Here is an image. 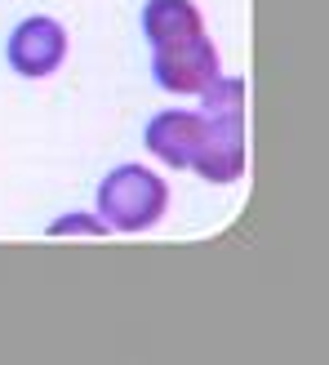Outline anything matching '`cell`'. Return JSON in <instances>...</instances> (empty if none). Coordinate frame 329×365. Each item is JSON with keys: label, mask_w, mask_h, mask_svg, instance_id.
Here are the masks:
<instances>
[{"label": "cell", "mask_w": 329, "mask_h": 365, "mask_svg": "<svg viewBox=\"0 0 329 365\" xmlns=\"http://www.w3.org/2000/svg\"><path fill=\"white\" fill-rule=\"evenodd\" d=\"M169 210V182L147 165H116L98 182V218L112 232H152Z\"/></svg>", "instance_id": "1"}, {"label": "cell", "mask_w": 329, "mask_h": 365, "mask_svg": "<svg viewBox=\"0 0 329 365\" xmlns=\"http://www.w3.org/2000/svg\"><path fill=\"white\" fill-rule=\"evenodd\" d=\"M67 58V31L63 23H53L45 14H31L14 27L9 36V67L27 81H45L63 67Z\"/></svg>", "instance_id": "2"}, {"label": "cell", "mask_w": 329, "mask_h": 365, "mask_svg": "<svg viewBox=\"0 0 329 365\" xmlns=\"http://www.w3.org/2000/svg\"><path fill=\"white\" fill-rule=\"evenodd\" d=\"M152 76L169 94H200L218 76V49L209 36H192L178 45H160L152 58Z\"/></svg>", "instance_id": "3"}, {"label": "cell", "mask_w": 329, "mask_h": 365, "mask_svg": "<svg viewBox=\"0 0 329 365\" xmlns=\"http://www.w3.org/2000/svg\"><path fill=\"white\" fill-rule=\"evenodd\" d=\"M205 134H209L205 112H182V107H174V112H156L147 120V152L156 160H164L169 170H192Z\"/></svg>", "instance_id": "4"}, {"label": "cell", "mask_w": 329, "mask_h": 365, "mask_svg": "<svg viewBox=\"0 0 329 365\" xmlns=\"http://www.w3.org/2000/svg\"><path fill=\"white\" fill-rule=\"evenodd\" d=\"M192 170L205 182H236L245 174V125L209 120V134H205V143H200Z\"/></svg>", "instance_id": "5"}, {"label": "cell", "mask_w": 329, "mask_h": 365, "mask_svg": "<svg viewBox=\"0 0 329 365\" xmlns=\"http://www.w3.org/2000/svg\"><path fill=\"white\" fill-rule=\"evenodd\" d=\"M142 36L152 41V49L178 45L192 36H205V18L192 0H147L142 5Z\"/></svg>", "instance_id": "6"}, {"label": "cell", "mask_w": 329, "mask_h": 365, "mask_svg": "<svg viewBox=\"0 0 329 365\" xmlns=\"http://www.w3.org/2000/svg\"><path fill=\"white\" fill-rule=\"evenodd\" d=\"M49 236H112V227L98 214H63L49 223Z\"/></svg>", "instance_id": "7"}]
</instances>
